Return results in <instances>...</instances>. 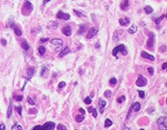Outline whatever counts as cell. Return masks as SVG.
<instances>
[{
  "mask_svg": "<svg viewBox=\"0 0 167 130\" xmlns=\"http://www.w3.org/2000/svg\"><path fill=\"white\" fill-rule=\"evenodd\" d=\"M118 53H122V55H126L128 54V51H127L126 47H125V45H123V44L118 45V46H116V47L113 50V55L115 57H117V54H118Z\"/></svg>",
  "mask_w": 167,
  "mask_h": 130,
  "instance_id": "obj_1",
  "label": "cell"
},
{
  "mask_svg": "<svg viewBox=\"0 0 167 130\" xmlns=\"http://www.w3.org/2000/svg\"><path fill=\"white\" fill-rule=\"evenodd\" d=\"M154 44H155V34L150 32L149 33V38H148V41H147V44H146V47L149 49V50H153L154 49Z\"/></svg>",
  "mask_w": 167,
  "mask_h": 130,
  "instance_id": "obj_2",
  "label": "cell"
},
{
  "mask_svg": "<svg viewBox=\"0 0 167 130\" xmlns=\"http://www.w3.org/2000/svg\"><path fill=\"white\" fill-rule=\"evenodd\" d=\"M33 11V5L31 2L29 1H26L23 5V8H22V12L25 14V16H28L29 13H31V12Z\"/></svg>",
  "mask_w": 167,
  "mask_h": 130,
  "instance_id": "obj_3",
  "label": "cell"
},
{
  "mask_svg": "<svg viewBox=\"0 0 167 130\" xmlns=\"http://www.w3.org/2000/svg\"><path fill=\"white\" fill-rule=\"evenodd\" d=\"M50 42H51V44H52L53 46H55L56 51H59V50L62 48L63 44V41L62 39H60V38H53Z\"/></svg>",
  "mask_w": 167,
  "mask_h": 130,
  "instance_id": "obj_4",
  "label": "cell"
},
{
  "mask_svg": "<svg viewBox=\"0 0 167 130\" xmlns=\"http://www.w3.org/2000/svg\"><path fill=\"white\" fill-rule=\"evenodd\" d=\"M157 124L160 129H167V119L165 117H160L157 121Z\"/></svg>",
  "mask_w": 167,
  "mask_h": 130,
  "instance_id": "obj_5",
  "label": "cell"
},
{
  "mask_svg": "<svg viewBox=\"0 0 167 130\" xmlns=\"http://www.w3.org/2000/svg\"><path fill=\"white\" fill-rule=\"evenodd\" d=\"M146 84H147V79H146L143 76L139 75V76H138V79H137V80H136V85L139 86V87H143V86H145Z\"/></svg>",
  "mask_w": 167,
  "mask_h": 130,
  "instance_id": "obj_6",
  "label": "cell"
},
{
  "mask_svg": "<svg viewBox=\"0 0 167 130\" xmlns=\"http://www.w3.org/2000/svg\"><path fill=\"white\" fill-rule=\"evenodd\" d=\"M97 33H98V29H97L96 27H92V28H90L89 30H88V35H87V38H88V39L92 38L94 35H97Z\"/></svg>",
  "mask_w": 167,
  "mask_h": 130,
  "instance_id": "obj_7",
  "label": "cell"
},
{
  "mask_svg": "<svg viewBox=\"0 0 167 130\" xmlns=\"http://www.w3.org/2000/svg\"><path fill=\"white\" fill-rule=\"evenodd\" d=\"M35 72H36V70H35L34 67H30V68H28V69H27V77H26L25 84H26V82H27L28 80L32 79V77H33L34 74H35Z\"/></svg>",
  "mask_w": 167,
  "mask_h": 130,
  "instance_id": "obj_8",
  "label": "cell"
},
{
  "mask_svg": "<svg viewBox=\"0 0 167 130\" xmlns=\"http://www.w3.org/2000/svg\"><path fill=\"white\" fill-rule=\"evenodd\" d=\"M63 34L65 35V36H70L71 34H72V29L71 27L69 26V25H65L63 28Z\"/></svg>",
  "mask_w": 167,
  "mask_h": 130,
  "instance_id": "obj_9",
  "label": "cell"
},
{
  "mask_svg": "<svg viewBox=\"0 0 167 130\" xmlns=\"http://www.w3.org/2000/svg\"><path fill=\"white\" fill-rule=\"evenodd\" d=\"M57 17H58V18H60V19L68 20L69 18H70V16H69L68 13H65V12H63L60 11V12H58V13H57Z\"/></svg>",
  "mask_w": 167,
  "mask_h": 130,
  "instance_id": "obj_10",
  "label": "cell"
},
{
  "mask_svg": "<svg viewBox=\"0 0 167 130\" xmlns=\"http://www.w3.org/2000/svg\"><path fill=\"white\" fill-rule=\"evenodd\" d=\"M141 56L143 57V59H149V60H151V61H154V60H155V56L153 55H151V54H148V53L145 52V51H142V52H141Z\"/></svg>",
  "mask_w": 167,
  "mask_h": 130,
  "instance_id": "obj_11",
  "label": "cell"
},
{
  "mask_svg": "<svg viewBox=\"0 0 167 130\" xmlns=\"http://www.w3.org/2000/svg\"><path fill=\"white\" fill-rule=\"evenodd\" d=\"M98 104H99V108H100V113H103L104 110H105V107L107 105V102L103 98H99V102H98Z\"/></svg>",
  "mask_w": 167,
  "mask_h": 130,
  "instance_id": "obj_12",
  "label": "cell"
},
{
  "mask_svg": "<svg viewBox=\"0 0 167 130\" xmlns=\"http://www.w3.org/2000/svg\"><path fill=\"white\" fill-rule=\"evenodd\" d=\"M129 23H130L129 17H125V18H120L119 19V24L121 26H127V25H129Z\"/></svg>",
  "mask_w": 167,
  "mask_h": 130,
  "instance_id": "obj_13",
  "label": "cell"
},
{
  "mask_svg": "<svg viewBox=\"0 0 167 130\" xmlns=\"http://www.w3.org/2000/svg\"><path fill=\"white\" fill-rule=\"evenodd\" d=\"M42 127H44V128H46V129H49V130H53V129L55 128V123H54L53 122H46L45 124H43Z\"/></svg>",
  "mask_w": 167,
  "mask_h": 130,
  "instance_id": "obj_14",
  "label": "cell"
},
{
  "mask_svg": "<svg viewBox=\"0 0 167 130\" xmlns=\"http://www.w3.org/2000/svg\"><path fill=\"white\" fill-rule=\"evenodd\" d=\"M121 7V10L125 11V10H127V8L129 7V0H122V3L120 5Z\"/></svg>",
  "mask_w": 167,
  "mask_h": 130,
  "instance_id": "obj_15",
  "label": "cell"
},
{
  "mask_svg": "<svg viewBox=\"0 0 167 130\" xmlns=\"http://www.w3.org/2000/svg\"><path fill=\"white\" fill-rule=\"evenodd\" d=\"M137 26L135 25V24H133L130 28H129V30H128V32L130 33V34H132V35H134V34H135L136 32H137Z\"/></svg>",
  "mask_w": 167,
  "mask_h": 130,
  "instance_id": "obj_16",
  "label": "cell"
},
{
  "mask_svg": "<svg viewBox=\"0 0 167 130\" xmlns=\"http://www.w3.org/2000/svg\"><path fill=\"white\" fill-rule=\"evenodd\" d=\"M132 108H133V110L134 111V112H138L139 110H140V108H141V105H140V103L139 102H134L133 105H132Z\"/></svg>",
  "mask_w": 167,
  "mask_h": 130,
  "instance_id": "obj_17",
  "label": "cell"
},
{
  "mask_svg": "<svg viewBox=\"0 0 167 130\" xmlns=\"http://www.w3.org/2000/svg\"><path fill=\"white\" fill-rule=\"evenodd\" d=\"M68 53H70V49H69L68 47H65L61 53H60V55H59V57H63V56H64L65 55H67Z\"/></svg>",
  "mask_w": 167,
  "mask_h": 130,
  "instance_id": "obj_18",
  "label": "cell"
},
{
  "mask_svg": "<svg viewBox=\"0 0 167 130\" xmlns=\"http://www.w3.org/2000/svg\"><path fill=\"white\" fill-rule=\"evenodd\" d=\"M88 110L89 113H92L93 114V117L94 118H97V116H98V114H97V111L94 107H88Z\"/></svg>",
  "mask_w": 167,
  "mask_h": 130,
  "instance_id": "obj_19",
  "label": "cell"
},
{
  "mask_svg": "<svg viewBox=\"0 0 167 130\" xmlns=\"http://www.w3.org/2000/svg\"><path fill=\"white\" fill-rule=\"evenodd\" d=\"M13 31H15V33H16V35H17V36H20V35H22V31L20 30V29H19L18 27H17L16 25L13 26Z\"/></svg>",
  "mask_w": 167,
  "mask_h": 130,
  "instance_id": "obj_20",
  "label": "cell"
},
{
  "mask_svg": "<svg viewBox=\"0 0 167 130\" xmlns=\"http://www.w3.org/2000/svg\"><path fill=\"white\" fill-rule=\"evenodd\" d=\"M12 112H13V106H12V100H10L9 103V107H8V112H7V117L10 118L12 116Z\"/></svg>",
  "mask_w": 167,
  "mask_h": 130,
  "instance_id": "obj_21",
  "label": "cell"
},
{
  "mask_svg": "<svg viewBox=\"0 0 167 130\" xmlns=\"http://www.w3.org/2000/svg\"><path fill=\"white\" fill-rule=\"evenodd\" d=\"M21 46H22V48L24 49V50H29V48H30V46H29V44L27 43V41L26 40H22V42H21Z\"/></svg>",
  "mask_w": 167,
  "mask_h": 130,
  "instance_id": "obj_22",
  "label": "cell"
},
{
  "mask_svg": "<svg viewBox=\"0 0 167 130\" xmlns=\"http://www.w3.org/2000/svg\"><path fill=\"white\" fill-rule=\"evenodd\" d=\"M85 119V114H81V115H78L76 116V122H82Z\"/></svg>",
  "mask_w": 167,
  "mask_h": 130,
  "instance_id": "obj_23",
  "label": "cell"
},
{
  "mask_svg": "<svg viewBox=\"0 0 167 130\" xmlns=\"http://www.w3.org/2000/svg\"><path fill=\"white\" fill-rule=\"evenodd\" d=\"M116 83H117V79H116L115 78H111V79H109V85L113 86V87L116 85Z\"/></svg>",
  "mask_w": 167,
  "mask_h": 130,
  "instance_id": "obj_24",
  "label": "cell"
},
{
  "mask_svg": "<svg viewBox=\"0 0 167 130\" xmlns=\"http://www.w3.org/2000/svg\"><path fill=\"white\" fill-rule=\"evenodd\" d=\"M87 25H82L81 27H80V29H79V32H78V34L79 35H82L84 32H85V30H87Z\"/></svg>",
  "mask_w": 167,
  "mask_h": 130,
  "instance_id": "obj_25",
  "label": "cell"
},
{
  "mask_svg": "<svg viewBox=\"0 0 167 130\" xmlns=\"http://www.w3.org/2000/svg\"><path fill=\"white\" fill-rule=\"evenodd\" d=\"M144 11H145V12H146L147 14H150V13L153 12V8H152L151 6H146V7L144 8Z\"/></svg>",
  "mask_w": 167,
  "mask_h": 130,
  "instance_id": "obj_26",
  "label": "cell"
},
{
  "mask_svg": "<svg viewBox=\"0 0 167 130\" xmlns=\"http://www.w3.org/2000/svg\"><path fill=\"white\" fill-rule=\"evenodd\" d=\"M111 125H113V122H111V120L107 119V120L105 121V127H109V126H111Z\"/></svg>",
  "mask_w": 167,
  "mask_h": 130,
  "instance_id": "obj_27",
  "label": "cell"
},
{
  "mask_svg": "<svg viewBox=\"0 0 167 130\" xmlns=\"http://www.w3.org/2000/svg\"><path fill=\"white\" fill-rule=\"evenodd\" d=\"M38 53L42 55H44L45 54V47L44 46H39L38 47Z\"/></svg>",
  "mask_w": 167,
  "mask_h": 130,
  "instance_id": "obj_28",
  "label": "cell"
},
{
  "mask_svg": "<svg viewBox=\"0 0 167 130\" xmlns=\"http://www.w3.org/2000/svg\"><path fill=\"white\" fill-rule=\"evenodd\" d=\"M47 71H48L47 67H46V66H43V67H42V70H41V72H40V76H41V77H44V74L47 73Z\"/></svg>",
  "mask_w": 167,
  "mask_h": 130,
  "instance_id": "obj_29",
  "label": "cell"
},
{
  "mask_svg": "<svg viewBox=\"0 0 167 130\" xmlns=\"http://www.w3.org/2000/svg\"><path fill=\"white\" fill-rule=\"evenodd\" d=\"M17 129H18V130H21L22 129V126L21 125H18V124H13V126H12V130H17Z\"/></svg>",
  "mask_w": 167,
  "mask_h": 130,
  "instance_id": "obj_30",
  "label": "cell"
},
{
  "mask_svg": "<svg viewBox=\"0 0 167 130\" xmlns=\"http://www.w3.org/2000/svg\"><path fill=\"white\" fill-rule=\"evenodd\" d=\"M104 97H105V98H110V97H111V92H110L109 90L105 91V93H104Z\"/></svg>",
  "mask_w": 167,
  "mask_h": 130,
  "instance_id": "obj_31",
  "label": "cell"
},
{
  "mask_svg": "<svg viewBox=\"0 0 167 130\" xmlns=\"http://www.w3.org/2000/svg\"><path fill=\"white\" fill-rule=\"evenodd\" d=\"M65 82L64 81H61L60 83H59V85H58V89H63V87H65Z\"/></svg>",
  "mask_w": 167,
  "mask_h": 130,
  "instance_id": "obj_32",
  "label": "cell"
},
{
  "mask_svg": "<svg viewBox=\"0 0 167 130\" xmlns=\"http://www.w3.org/2000/svg\"><path fill=\"white\" fill-rule=\"evenodd\" d=\"M91 102H92V99H91L90 97H87V98H85V102H86V104H90Z\"/></svg>",
  "mask_w": 167,
  "mask_h": 130,
  "instance_id": "obj_33",
  "label": "cell"
},
{
  "mask_svg": "<svg viewBox=\"0 0 167 130\" xmlns=\"http://www.w3.org/2000/svg\"><path fill=\"white\" fill-rule=\"evenodd\" d=\"M164 17H165V16H161L160 17H159V18L155 19V23H156V24H159V23H160V21H161V20H162Z\"/></svg>",
  "mask_w": 167,
  "mask_h": 130,
  "instance_id": "obj_34",
  "label": "cell"
},
{
  "mask_svg": "<svg viewBox=\"0 0 167 130\" xmlns=\"http://www.w3.org/2000/svg\"><path fill=\"white\" fill-rule=\"evenodd\" d=\"M116 100H117V102H118V103H122V102H124V100H125V96H121V97H119Z\"/></svg>",
  "mask_w": 167,
  "mask_h": 130,
  "instance_id": "obj_35",
  "label": "cell"
},
{
  "mask_svg": "<svg viewBox=\"0 0 167 130\" xmlns=\"http://www.w3.org/2000/svg\"><path fill=\"white\" fill-rule=\"evenodd\" d=\"M13 26H15V22H13V20H10L7 24V27L8 28H13Z\"/></svg>",
  "mask_w": 167,
  "mask_h": 130,
  "instance_id": "obj_36",
  "label": "cell"
},
{
  "mask_svg": "<svg viewBox=\"0 0 167 130\" xmlns=\"http://www.w3.org/2000/svg\"><path fill=\"white\" fill-rule=\"evenodd\" d=\"M118 40H119L118 33H117V32H115V33H114V35H113V41H114V42H116V41H118Z\"/></svg>",
  "mask_w": 167,
  "mask_h": 130,
  "instance_id": "obj_37",
  "label": "cell"
},
{
  "mask_svg": "<svg viewBox=\"0 0 167 130\" xmlns=\"http://www.w3.org/2000/svg\"><path fill=\"white\" fill-rule=\"evenodd\" d=\"M15 99L17 100V102H21V100L23 99V96L19 95V96H15Z\"/></svg>",
  "mask_w": 167,
  "mask_h": 130,
  "instance_id": "obj_38",
  "label": "cell"
},
{
  "mask_svg": "<svg viewBox=\"0 0 167 130\" xmlns=\"http://www.w3.org/2000/svg\"><path fill=\"white\" fill-rule=\"evenodd\" d=\"M16 110L17 111L18 115H21V113H22V106H17V107H16Z\"/></svg>",
  "mask_w": 167,
  "mask_h": 130,
  "instance_id": "obj_39",
  "label": "cell"
},
{
  "mask_svg": "<svg viewBox=\"0 0 167 130\" xmlns=\"http://www.w3.org/2000/svg\"><path fill=\"white\" fill-rule=\"evenodd\" d=\"M73 12H75V13L77 14V16H78L79 17H83V16H84V14H83L82 12H80L79 11H76V10H73Z\"/></svg>",
  "mask_w": 167,
  "mask_h": 130,
  "instance_id": "obj_40",
  "label": "cell"
},
{
  "mask_svg": "<svg viewBox=\"0 0 167 130\" xmlns=\"http://www.w3.org/2000/svg\"><path fill=\"white\" fill-rule=\"evenodd\" d=\"M27 99H28V102H29L31 105H35V102H34V100H33L30 97H28V98H27Z\"/></svg>",
  "mask_w": 167,
  "mask_h": 130,
  "instance_id": "obj_41",
  "label": "cell"
},
{
  "mask_svg": "<svg viewBox=\"0 0 167 130\" xmlns=\"http://www.w3.org/2000/svg\"><path fill=\"white\" fill-rule=\"evenodd\" d=\"M138 94H139V97H140L141 98H144V96H145V92L144 91H138Z\"/></svg>",
  "mask_w": 167,
  "mask_h": 130,
  "instance_id": "obj_42",
  "label": "cell"
},
{
  "mask_svg": "<svg viewBox=\"0 0 167 130\" xmlns=\"http://www.w3.org/2000/svg\"><path fill=\"white\" fill-rule=\"evenodd\" d=\"M57 129H63V130H66V126L63 125V124H59L57 125Z\"/></svg>",
  "mask_w": 167,
  "mask_h": 130,
  "instance_id": "obj_43",
  "label": "cell"
},
{
  "mask_svg": "<svg viewBox=\"0 0 167 130\" xmlns=\"http://www.w3.org/2000/svg\"><path fill=\"white\" fill-rule=\"evenodd\" d=\"M147 70H148V72H149V74H150L151 76H153V74H154V69H153L152 67H149Z\"/></svg>",
  "mask_w": 167,
  "mask_h": 130,
  "instance_id": "obj_44",
  "label": "cell"
},
{
  "mask_svg": "<svg viewBox=\"0 0 167 130\" xmlns=\"http://www.w3.org/2000/svg\"><path fill=\"white\" fill-rule=\"evenodd\" d=\"M165 50H166V46H165V45H163V46H161V47L159 48V52H160V53L165 52Z\"/></svg>",
  "mask_w": 167,
  "mask_h": 130,
  "instance_id": "obj_45",
  "label": "cell"
},
{
  "mask_svg": "<svg viewBox=\"0 0 167 130\" xmlns=\"http://www.w3.org/2000/svg\"><path fill=\"white\" fill-rule=\"evenodd\" d=\"M1 44H2L3 46H6V45H7V41H6L4 38H3V39H1Z\"/></svg>",
  "mask_w": 167,
  "mask_h": 130,
  "instance_id": "obj_46",
  "label": "cell"
},
{
  "mask_svg": "<svg viewBox=\"0 0 167 130\" xmlns=\"http://www.w3.org/2000/svg\"><path fill=\"white\" fill-rule=\"evenodd\" d=\"M38 111H37V109H31V110H29V113L30 114H35V113H37Z\"/></svg>",
  "mask_w": 167,
  "mask_h": 130,
  "instance_id": "obj_47",
  "label": "cell"
},
{
  "mask_svg": "<svg viewBox=\"0 0 167 130\" xmlns=\"http://www.w3.org/2000/svg\"><path fill=\"white\" fill-rule=\"evenodd\" d=\"M0 129H2V130H5V129H6V126H5V124H4V123L0 124Z\"/></svg>",
  "mask_w": 167,
  "mask_h": 130,
  "instance_id": "obj_48",
  "label": "cell"
},
{
  "mask_svg": "<svg viewBox=\"0 0 167 130\" xmlns=\"http://www.w3.org/2000/svg\"><path fill=\"white\" fill-rule=\"evenodd\" d=\"M40 41H41V42H46V41H48V38H46V37H45V38L42 37V38L40 39Z\"/></svg>",
  "mask_w": 167,
  "mask_h": 130,
  "instance_id": "obj_49",
  "label": "cell"
},
{
  "mask_svg": "<svg viewBox=\"0 0 167 130\" xmlns=\"http://www.w3.org/2000/svg\"><path fill=\"white\" fill-rule=\"evenodd\" d=\"M166 68H167V62H165V63L162 64V69L164 70V69H166Z\"/></svg>",
  "mask_w": 167,
  "mask_h": 130,
  "instance_id": "obj_50",
  "label": "cell"
},
{
  "mask_svg": "<svg viewBox=\"0 0 167 130\" xmlns=\"http://www.w3.org/2000/svg\"><path fill=\"white\" fill-rule=\"evenodd\" d=\"M79 111H80L82 114H85V110H84L83 108H80V109H79Z\"/></svg>",
  "mask_w": 167,
  "mask_h": 130,
  "instance_id": "obj_51",
  "label": "cell"
},
{
  "mask_svg": "<svg viewBox=\"0 0 167 130\" xmlns=\"http://www.w3.org/2000/svg\"><path fill=\"white\" fill-rule=\"evenodd\" d=\"M49 1H51V0H44V1H43V4H46V3H48Z\"/></svg>",
  "mask_w": 167,
  "mask_h": 130,
  "instance_id": "obj_52",
  "label": "cell"
},
{
  "mask_svg": "<svg viewBox=\"0 0 167 130\" xmlns=\"http://www.w3.org/2000/svg\"><path fill=\"white\" fill-rule=\"evenodd\" d=\"M165 17H167V12H166V14H165Z\"/></svg>",
  "mask_w": 167,
  "mask_h": 130,
  "instance_id": "obj_53",
  "label": "cell"
},
{
  "mask_svg": "<svg viewBox=\"0 0 167 130\" xmlns=\"http://www.w3.org/2000/svg\"><path fill=\"white\" fill-rule=\"evenodd\" d=\"M165 86H166V87H167V82H166V83H165Z\"/></svg>",
  "mask_w": 167,
  "mask_h": 130,
  "instance_id": "obj_54",
  "label": "cell"
},
{
  "mask_svg": "<svg viewBox=\"0 0 167 130\" xmlns=\"http://www.w3.org/2000/svg\"><path fill=\"white\" fill-rule=\"evenodd\" d=\"M166 103H167V98H166Z\"/></svg>",
  "mask_w": 167,
  "mask_h": 130,
  "instance_id": "obj_55",
  "label": "cell"
},
{
  "mask_svg": "<svg viewBox=\"0 0 167 130\" xmlns=\"http://www.w3.org/2000/svg\"><path fill=\"white\" fill-rule=\"evenodd\" d=\"M166 71H167V68H166Z\"/></svg>",
  "mask_w": 167,
  "mask_h": 130,
  "instance_id": "obj_56",
  "label": "cell"
}]
</instances>
